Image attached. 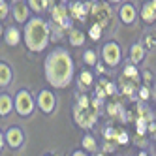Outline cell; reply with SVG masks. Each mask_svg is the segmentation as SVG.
<instances>
[{"label": "cell", "mask_w": 156, "mask_h": 156, "mask_svg": "<svg viewBox=\"0 0 156 156\" xmlns=\"http://www.w3.org/2000/svg\"><path fill=\"white\" fill-rule=\"evenodd\" d=\"M27 4L30 8V12H36V13H41V12H45L47 8L55 6L53 0H27Z\"/></svg>", "instance_id": "cell-17"}, {"label": "cell", "mask_w": 156, "mask_h": 156, "mask_svg": "<svg viewBox=\"0 0 156 156\" xmlns=\"http://www.w3.org/2000/svg\"><path fill=\"white\" fill-rule=\"evenodd\" d=\"M96 156H105V154H102V152H98V154H96Z\"/></svg>", "instance_id": "cell-41"}, {"label": "cell", "mask_w": 156, "mask_h": 156, "mask_svg": "<svg viewBox=\"0 0 156 156\" xmlns=\"http://www.w3.org/2000/svg\"><path fill=\"white\" fill-rule=\"evenodd\" d=\"M43 70H45V81L53 88H66L73 81L75 66L70 53L62 47H57L45 57Z\"/></svg>", "instance_id": "cell-1"}, {"label": "cell", "mask_w": 156, "mask_h": 156, "mask_svg": "<svg viewBox=\"0 0 156 156\" xmlns=\"http://www.w3.org/2000/svg\"><path fill=\"white\" fill-rule=\"evenodd\" d=\"M45 156H53V154H45Z\"/></svg>", "instance_id": "cell-44"}, {"label": "cell", "mask_w": 156, "mask_h": 156, "mask_svg": "<svg viewBox=\"0 0 156 156\" xmlns=\"http://www.w3.org/2000/svg\"><path fill=\"white\" fill-rule=\"evenodd\" d=\"M117 136H119V132H117L115 128H105V130H104V137H105V141H109V139L117 141Z\"/></svg>", "instance_id": "cell-27"}, {"label": "cell", "mask_w": 156, "mask_h": 156, "mask_svg": "<svg viewBox=\"0 0 156 156\" xmlns=\"http://www.w3.org/2000/svg\"><path fill=\"white\" fill-rule=\"evenodd\" d=\"M90 12H92V15L96 19V25H100L102 28L111 23V9H109V6L105 2H96V4H92L90 6Z\"/></svg>", "instance_id": "cell-7"}, {"label": "cell", "mask_w": 156, "mask_h": 156, "mask_svg": "<svg viewBox=\"0 0 156 156\" xmlns=\"http://www.w3.org/2000/svg\"><path fill=\"white\" fill-rule=\"evenodd\" d=\"M92 83H94V75L88 72V70L81 72L79 77H77V85H79V88H88Z\"/></svg>", "instance_id": "cell-21"}, {"label": "cell", "mask_w": 156, "mask_h": 156, "mask_svg": "<svg viewBox=\"0 0 156 156\" xmlns=\"http://www.w3.org/2000/svg\"><path fill=\"white\" fill-rule=\"evenodd\" d=\"M66 2H68V0H62V4H66Z\"/></svg>", "instance_id": "cell-43"}, {"label": "cell", "mask_w": 156, "mask_h": 156, "mask_svg": "<svg viewBox=\"0 0 156 156\" xmlns=\"http://www.w3.org/2000/svg\"><path fill=\"white\" fill-rule=\"evenodd\" d=\"M141 19L145 23H154L156 21V0H149V2H145L143 8H141Z\"/></svg>", "instance_id": "cell-12"}, {"label": "cell", "mask_w": 156, "mask_h": 156, "mask_svg": "<svg viewBox=\"0 0 156 156\" xmlns=\"http://www.w3.org/2000/svg\"><path fill=\"white\" fill-rule=\"evenodd\" d=\"M13 105H15L17 115L28 117V115H32V111H34V98H32V94L27 90V88H21V90L15 94Z\"/></svg>", "instance_id": "cell-4"}, {"label": "cell", "mask_w": 156, "mask_h": 156, "mask_svg": "<svg viewBox=\"0 0 156 156\" xmlns=\"http://www.w3.org/2000/svg\"><path fill=\"white\" fill-rule=\"evenodd\" d=\"M68 41H70V45H73V47L83 45V43H85L83 30H79V28H70V32H68Z\"/></svg>", "instance_id": "cell-19"}, {"label": "cell", "mask_w": 156, "mask_h": 156, "mask_svg": "<svg viewBox=\"0 0 156 156\" xmlns=\"http://www.w3.org/2000/svg\"><path fill=\"white\" fill-rule=\"evenodd\" d=\"M137 156H149V154H147V152H139Z\"/></svg>", "instance_id": "cell-39"}, {"label": "cell", "mask_w": 156, "mask_h": 156, "mask_svg": "<svg viewBox=\"0 0 156 156\" xmlns=\"http://www.w3.org/2000/svg\"><path fill=\"white\" fill-rule=\"evenodd\" d=\"M119 13H120V21L124 25H132L133 21L137 19V12H136V8H133V4H122Z\"/></svg>", "instance_id": "cell-13"}, {"label": "cell", "mask_w": 156, "mask_h": 156, "mask_svg": "<svg viewBox=\"0 0 156 156\" xmlns=\"http://www.w3.org/2000/svg\"><path fill=\"white\" fill-rule=\"evenodd\" d=\"M137 90H139V96H141L143 100H147V98L151 96V92H149V88H147V87H141V88H137Z\"/></svg>", "instance_id": "cell-32"}, {"label": "cell", "mask_w": 156, "mask_h": 156, "mask_svg": "<svg viewBox=\"0 0 156 156\" xmlns=\"http://www.w3.org/2000/svg\"><path fill=\"white\" fill-rule=\"evenodd\" d=\"M88 36H90L94 41H96V40H100V38H102V27L94 23V25L90 27V30H88Z\"/></svg>", "instance_id": "cell-26"}, {"label": "cell", "mask_w": 156, "mask_h": 156, "mask_svg": "<svg viewBox=\"0 0 156 156\" xmlns=\"http://www.w3.org/2000/svg\"><path fill=\"white\" fill-rule=\"evenodd\" d=\"M90 6H92L90 2H72L70 8H68V12H70V15L73 19L85 21L87 15H88V12H90Z\"/></svg>", "instance_id": "cell-11"}, {"label": "cell", "mask_w": 156, "mask_h": 156, "mask_svg": "<svg viewBox=\"0 0 156 156\" xmlns=\"http://www.w3.org/2000/svg\"><path fill=\"white\" fill-rule=\"evenodd\" d=\"M13 109H15V105H13V98L9 96L8 92L0 94V117H8Z\"/></svg>", "instance_id": "cell-14"}, {"label": "cell", "mask_w": 156, "mask_h": 156, "mask_svg": "<svg viewBox=\"0 0 156 156\" xmlns=\"http://www.w3.org/2000/svg\"><path fill=\"white\" fill-rule=\"evenodd\" d=\"M49 23L43 17H30L25 23V45L32 53H41L49 43Z\"/></svg>", "instance_id": "cell-2"}, {"label": "cell", "mask_w": 156, "mask_h": 156, "mask_svg": "<svg viewBox=\"0 0 156 156\" xmlns=\"http://www.w3.org/2000/svg\"><path fill=\"white\" fill-rule=\"evenodd\" d=\"M122 75L130 77V79H137L139 72H137V68H136V64H128L126 68H124V72H122Z\"/></svg>", "instance_id": "cell-25"}, {"label": "cell", "mask_w": 156, "mask_h": 156, "mask_svg": "<svg viewBox=\"0 0 156 156\" xmlns=\"http://www.w3.org/2000/svg\"><path fill=\"white\" fill-rule=\"evenodd\" d=\"M119 85H120V90L124 94H128V96H132L133 90H137V79H130V77H126V75L120 77Z\"/></svg>", "instance_id": "cell-18"}, {"label": "cell", "mask_w": 156, "mask_h": 156, "mask_svg": "<svg viewBox=\"0 0 156 156\" xmlns=\"http://www.w3.org/2000/svg\"><path fill=\"white\" fill-rule=\"evenodd\" d=\"M88 105H90V100H88V96H87V94H81L79 100H77V105H75V107L85 109V107H88Z\"/></svg>", "instance_id": "cell-29"}, {"label": "cell", "mask_w": 156, "mask_h": 156, "mask_svg": "<svg viewBox=\"0 0 156 156\" xmlns=\"http://www.w3.org/2000/svg\"><path fill=\"white\" fill-rule=\"evenodd\" d=\"M109 2H113V4H117V2H120V0H109Z\"/></svg>", "instance_id": "cell-40"}, {"label": "cell", "mask_w": 156, "mask_h": 156, "mask_svg": "<svg viewBox=\"0 0 156 156\" xmlns=\"http://www.w3.org/2000/svg\"><path fill=\"white\" fill-rule=\"evenodd\" d=\"M72 156H88V154H87V151H75Z\"/></svg>", "instance_id": "cell-36"}, {"label": "cell", "mask_w": 156, "mask_h": 156, "mask_svg": "<svg viewBox=\"0 0 156 156\" xmlns=\"http://www.w3.org/2000/svg\"><path fill=\"white\" fill-rule=\"evenodd\" d=\"M4 30H6V28H4L2 25H0V38H2V36H4Z\"/></svg>", "instance_id": "cell-38"}, {"label": "cell", "mask_w": 156, "mask_h": 156, "mask_svg": "<svg viewBox=\"0 0 156 156\" xmlns=\"http://www.w3.org/2000/svg\"><path fill=\"white\" fill-rule=\"evenodd\" d=\"M145 43H147L149 47H154V45H156V38H154L152 34H149L147 38H145Z\"/></svg>", "instance_id": "cell-33"}, {"label": "cell", "mask_w": 156, "mask_h": 156, "mask_svg": "<svg viewBox=\"0 0 156 156\" xmlns=\"http://www.w3.org/2000/svg\"><path fill=\"white\" fill-rule=\"evenodd\" d=\"M100 85L104 87L105 94H109V96L117 92V85H115V83H111V81H107V79H100Z\"/></svg>", "instance_id": "cell-24"}, {"label": "cell", "mask_w": 156, "mask_h": 156, "mask_svg": "<svg viewBox=\"0 0 156 156\" xmlns=\"http://www.w3.org/2000/svg\"><path fill=\"white\" fill-rule=\"evenodd\" d=\"M81 145H83V151H87V152H96V149H98L96 139L92 136H85L83 141H81Z\"/></svg>", "instance_id": "cell-22"}, {"label": "cell", "mask_w": 156, "mask_h": 156, "mask_svg": "<svg viewBox=\"0 0 156 156\" xmlns=\"http://www.w3.org/2000/svg\"><path fill=\"white\" fill-rule=\"evenodd\" d=\"M4 38H6V43L9 47H15L17 43L21 41V30L17 27H8L4 30Z\"/></svg>", "instance_id": "cell-15"}, {"label": "cell", "mask_w": 156, "mask_h": 156, "mask_svg": "<svg viewBox=\"0 0 156 156\" xmlns=\"http://www.w3.org/2000/svg\"><path fill=\"white\" fill-rule=\"evenodd\" d=\"M147 119H143V117H139L137 119V133H139V136H143V133L145 132H147Z\"/></svg>", "instance_id": "cell-28"}, {"label": "cell", "mask_w": 156, "mask_h": 156, "mask_svg": "<svg viewBox=\"0 0 156 156\" xmlns=\"http://www.w3.org/2000/svg\"><path fill=\"white\" fill-rule=\"evenodd\" d=\"M102 104V100L100 98H94L90 100V105L81 109V107H75L73 109V119L77 122V126H81V128H92L96 124V119H98V105Z\"/></svg>", "instance_id": "cell-3"}, {"label": "cell", "mask_w": 156, "mask_h": 156, "mask_svg": "<svg viewBox=\"0 0 156 156\" xmlns=\"http://www.w3.org/2000/svg\"><path fill=\"white\" fill-rule=\"evenodd\" d=\"M12 13H13L15 23H27L30 19V8H28L27 2H23V0H17V2L12 6Z\"/></svg>", "instance_id": "cell-10"}, {"label": "cell", "mask_w": 156, "mask_h": 156, "mask_svg": "<svg viewBox=\"0 0 156 156\" xmlns=\"http://www.w3.org/2000/svg\"><path fill=\"white\" fill-rule=\"evenodd\" d=\"M13 79V72L9 68V64L0 62V88H6Z\"/></svg>", "instance_id": "cell-16"}, {"label": "cell", "mask_w": 156, "mask_h": 156, "mask_svg": "<svg viewBox=\"0 0 156 156\" xmlns=\"http://www.w3.org/2000/svg\"><path fill=\"white\" fill-rule=\"evenodd\" d=\"M149 132L151 133H156V124H152V122H151V124H149Z\"/></svg>", "instance_id": "cell-37"}, {"label": "cell", "mask_w": 156, "mask_h": 156, "mask_svg": "<svg viewBox=\"0 0 156 156\" xmlns=\"http://www.w3.org/2000/svg\"><path fill=\"white\" fill-rule=\"evenodd\" d=\"M83 60H85V64H88V66H96V53H94L92 49H87V51L83 53Z\"/></svg>", "instance_id": "cell-23"}, {"label": "cell", "mask_w": 156, "mask_h": 156, "mask_svg": "<svg viewBox=\"0 0 156 156\" xmlns=\"http://www.w3.org/2000/svg\"><path fill=\"white\" fill-rule=\"evenodd\" d=\"M120 55L122 53H120V47H119L117 41H107V43H104V47H102V58H104V62L109 66V68L119 66Z\"/></svg>", "instance_id": "cell-6"}, {"label": "cell", "mask_w": 156, "mask_h": 156, "mask_svg": "<svg viewBox=\"0 0 156 156\" xmlns=\"http://www.w3.org/2000/svg\"><path fill=\"white\" fill-rule=\"evenodd\" d=\"M8 12H9V8H8V4H6V0H0V21L6 19Z\"/></svg>", "instance_id": "cell-30"}, {"label": "cell", "mask_w": 156, "mask_h": 156, "mask_svg": "<svg viewBox=\"0 0 156 156\" xmlns=\"http://www.w3.org/2000/svg\"><path fill=\"white\" fill-rule=\"evenodd\" d=\"M6 143H8V147H12V149H19L21 145L25 143V132L21 130L19 126H12V128H8L6 132Z\"/></svg>", "instance_id": "cell-9"}, {"label": "cell", "mask_w": 156, "mask_h": 156, "mask_svg": "<svg viewBox=\"0 0 156 156\" xmlns=\"http://www.w3.org/2000/svg\"><path fill=\"white\" fill-rule=\"evenodd\" d=\"M117 143H120V145L128 143V133H126V132H119V136H117Z\"/></svg>", "instance_id": "cell-31"}, {"label": "cell", "mask_w": 156, "mask_h": 156, "mask_svg": "<svg viewBox=\"0 0 156 156\" xmlns=\"http://www.w3.org/2000/svg\"><path fill=\"white\" fill-rule=\"evenodd\" d=\"M143 57H145L143 45H141V43H133L132 49H130V58H132V62H133V64H139V62L143 60Z\"/></svg>", "instance_id": "cell-20"}, {"label": "cell", "mask_w": 156, "mask_h": 156, "mask_svg": "<svg viewBox=\"0 0 156 156\" xmlns=\"http://www.w3.org/2000/svg\"><path fill=\"white\" fill-rule=\"evenodd\" d=\"M4 143H6V137H4V133L0 132V151L4 149Z\"/></svg>", "instance_id": "cell-35"}, {"label": "cell", "mask_w": 156, "mask_h": 156, "mask_svg": "<svg viewBox=\"0 0 156 156\" xmlns=\"http://www.w3.org/2000/svg\"><path fill=\"white\" fill-rule=\"evenodd\" d=\"M154 98H156V85H154Z\"/></svg>", "instance_id": "cell-42"}, {"label": "cell", "mask_w": 156, "mask_h": 156, "mask_svg": "<svg viewBox=\"0 0 156 156\" xmlns=\"http://www.w3.org/2000/svg\"><path fill=\"white\" fill-rule=\"evenodd\" d=\"M113 151H115L113 145H109V143H105V145H104V152H113Z\"/></svg>", "instance_id": "cell-34"}, {"label": "cell", "mask_w": 156, "mask_h": 156, "mask_svg": "<svg viewBox=\"0 0 156 156\" xmlns=\"http://www.w3.org/2000/svg\"><path fill=\"white\" fill-rule=\"evenodd\" d=\"M55 105H57V96H55L53 90H41L38 94V107L41 113L51 115L55 111Z\"/></svg>", "instance_id": "cell-8"}, {"label": "cell", "mask_w": 156, "mask_h": 156, "mask_svg": "<svg viewBox=\"0 0 156 156\" xmlns=\"http://www.w3.org/2000/svg\"><path fill=\"white\" fill-rule=\"evenodd\" d=\"M51 21H53V25H57L60 27L62 30L64 28H73L72 27V17H70V12L66 9V4H55L51 8Z\"/></svg>", "instance_id": "cell-5"}]
</instances>
